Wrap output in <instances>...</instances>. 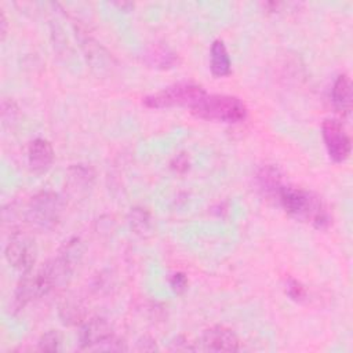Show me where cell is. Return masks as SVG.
Returning <instances> with one entry per match:
<instances>
[{"label": "cell", "instance_id": "8", "mask_svg": "<svg viewBox=\"0 0 353 353\" xmlns=\"http://www.w3.org/2000/svg\"><path fill=\"white\" fill-rule=\"evenodd\" d=\"M200 345V349L205 352H237L240 339L233 330L225 325H214L203 332Z\"/></svg>", "mask_w": 353, "mask_h": 353}, {"label": "cell", "instance_id": "17", "mask_svg": "<svg viewBox=\"0 0 353 353\" xmlns=\"http://www.w3.org/2000/svg\"><path fill=\"white\" fill-rule=\"evenodd\" d=\"M285 292L292 301H296V302H302L307 296L306 287L301 281L292 277H288L285 281Z\"/></svg>", "mask_w": 353, "mask_h": 353}, {"label": "cell", "instance_id": "12", "mask_svg": "<svg viewBox=\"0 0 353 353\" xmlns=\"http://www.w3.org/2000/svg\"><path fill=\"white\" fill-rule=\"evenodd\" d=\"M94 178H95V174L92 167L87 164H73L68 170L66 183L70 192L79 194V193L87 192V189L91 188Z\"/></svg>", "mask_w": 353, "mask_h": 353}, {"label": "cell", "instance_id": "9", "mask_svg": "<svg viewBox=\"0 0 353 353\" xmlns=\"http://www.w3.org/2000/svg\"><path fill=\"white\" fill-rule=\"evenodd\" d=\"M54 161V148L44 138H36L28 145V163L32 171L44 172Z\"/></svg>", "mask_w": 353, "mask_h": 353}, {"label": "cell", "instance_id": "7", "mask_svg": "<svg viewBox=\"0 0 353 353\" xmlns=\"http://www.w3.org/2000/svg\"><path fill=\"white\" fill-rule=\"evenodd\" d=\"M321 135L331 160L342 163L349 159L352 152V141L343 124L335 119H325L321 124Z\"/></svg>", "mask_w": 353, "mask_h": 353}, {"label": "cell", "instance_id": "15", "mask_svg": "<svg viewBox=\"0 0 353 353\" xmlns=\"http://www.w3.org/2000/svg\"><path fill=\"white\" fill-rule=\"evenodd\" d=\"M130 225H131V229L138 234L149 233L152 229L150 214L141 207L132 208L130 212Z\"/></svg>", "mask_w": 353, "mask_h": 353}, {"label": "cell", "instance_id": "19", "mask_svg": "<svg viewBox=\"0 0 353 353\" xmlns=\"http://www.w3.org/2000/svg\"><path fill=\"white\" fill-rule=\"evenodd\" d=\"M170 287L174 292L176 294H182L186 288H188V279L183 273L176 272L174 274H171L170 277Z\"/></svg>", "mask_w": 353, "mask_h": 353}, {"label": "cell", "instance_id": "10", "mask_svg": "<svg viewBox=\"0 0 353 353\" xmlns=\"http://www.w3.org/2000/svg\"><path fill=\"white\" fill-rule=\"evenodd\" d=\"M352 81L350 77L345 73L339 74L331 90V101L336 112H339L342 116H349L352 112Z\"/></svg>", "mask_w": 353, "mask_h": 353}, {"label": "cell", "instance_id": "21", "mask_svg": "<svg viewBox=\"0 0 353 353\" xmlns=\"http://www.w3.org/2000/svg\"><path fill=\"white\" fill-rule=\"evenodd\" d=\"M0 26H1V39H4V36H6V33H7V19H6V15H4V12L1 11V14H0Z\"/></svg>", "mask_w": 353, "mask_h": 353}, {"label": "cell", "instance_id": "4", "mask_svg": "<svg viewBox=\"0 0 353 353\" xmlns=\"http://www.w3.org/2000/svg\"><path fill=\"white\" fill-rule=\"evenodd\" d=\"M63 200L55 192H40L34 194L26 208V219L39 229H52L61 219Z\"/></svg>", "mask_w": 353, "mask_h": 353}, {"label": "cell", "instance_id": "6", "mask_svg": "<svg viewBox=\"0 0 353 353\" xmlns=\"http://www.w3.org/2000/svg\"><path fill=\"white\" fill-rule=\"evenodd\" d=\"M4 256L10 266L21 273H29L36 262L37 248L34 240L22 232H15L11 234L6 250Z\"/></svg>", "mask_w": 353, "mask_h": 353}, {"label": "cell", "instance_id": "5", "mask_svg": "<svg viewBox=\"0 0 353 353\" xmlns=\"http://www.w3.org/2000/svg\"><path fill=\"white\" fill-rule=\"evenodd\" d=\"M79 341L81 349L87 350H124L120 341L105 319H91L80 330Z\"/></svg>", "mask_w": 353, "mask_h": 353}, {"label": "cell", "instance_id": "18", "mask_svg": "<svg viewBox=\"0 0 353 353\" xmlns=\"http://www.w3.org/2000/svg\"><path fill=\"white\" fill-rule=\"evenodd\" d=\"M18 117V106L12 101H3L1 105V119L3 124L7 125L8 123L12 124Z\"/></svg>", "mask_w": 353, "mask_h": 353}, {"label": "cell", "instance_id": "13", "mask_svg": "<svg viewBox=\"0 0 353 353\" xmlns=\"http://www.w3.org/2000/svg\"><path fill=\"white\" fill-rule=\"evenodd\" d=\"M210 69L215 77H225L232 70V62L226 46L222 40L216 39L210 50Z\"/></svg>", "mask_w": 353, "mask_h": 353}, {"label": "cell", "instance_id": "2", "mask_svg": "<svg viewBox=\"0 0 353 353\" xmlns=\"http://www.w3.org/2000/svg\"><path fill=\"white\" fill-rule=\"evenodd\" d=\"M189 109L192 114L207 121L236 124L247 117L245 103L239 97L226 94H205Z\"/></svg>", "mask_w": 353, "mask_h": 353}, {"label": "cell", "instance_id": "1", "mask_svg": "<svg viewBox=\"0 0 353 353\" xmlns=\"http://www.w3.org/2000/svg\"><path fill=\"white\" fill-rule=\"evenodd\" d=\"M277 200L284 211L299 222L312 225L316 229H325L331 223V214L327 204L312 190L283 185Z\"/></svg>", "mask_w": 353, "mask_h": 353}, {"label": "cell", "instance_id": "11", "mask_svg": "<svg viewBox=\"0 0 353 353\" xmlns=\"http://www.w3.org/2000/svg\"><path fill=\"white\" fill-rule=\"evenodd\" d=\"M256 185L259 190L268 199H277L279 192L283 188V176L277 167L266 164L261 167L256 172Z\"/></svg>", "mask_w": 353, "mask_h": 353}, {"label": "cell", "instance_id": "3", "mask_svg": "<svg viewBox=\"0 0 353 353\" xmlns=\"http://www.w3.org/2000/svg\"><path fill=\"white\" fill-rule=\"evenodd\" d=\"M205 90L194 83H175L157 91L154 94L146 95L143 98V105L152 109H164L172 106L188 105L189 108L200 101L205 95Z\"/></svg>", "mask_w": 353, "mask_h": 353}, {"label": "cell", "instance_id": "14", "mask_svg": "<svg viewBox=\"0 0 353 353\" xmlns=\"http://www.w3.org/2000/svg\"><path fill=\"white\" fill-rule=\"evenodd\" d=\"M146 62L153 68L170 69L178 63V57L170 48L156 46L150 48V51L146 54Z\"/></svg>", "mask_w": 353, "mask_h": 353}, {"label": "cell", "instance_id": "20", "mask_svg": "<svg viewBox=\"0 0 353 353\" xmlns=\"http://www.w3.org/2000/svg\"><path fill=\"white\" fill-rule=\"evenodd\" d=\"M171 167L174 170H176L178 172H183L189 168V159L185 153H181V154H176V157L171 161Z\"/></svg>", "mask_w": 353, "mask_h": 353}, {"label": "cell", "instance_id": "16", "mask_svg": "<svg viewBox=\"0 0 353 353\" xmlns=\"http://www.w3.org/2000/svg\"><path fill=\"white\" fill-rule=\"evenodd\" d=\"M61 335L58 331H48L41 335L39 341V349L43 352H57L61 349Z\"/></svg>", "mask_w": 353, "mask_h": 353}]
</instances>
